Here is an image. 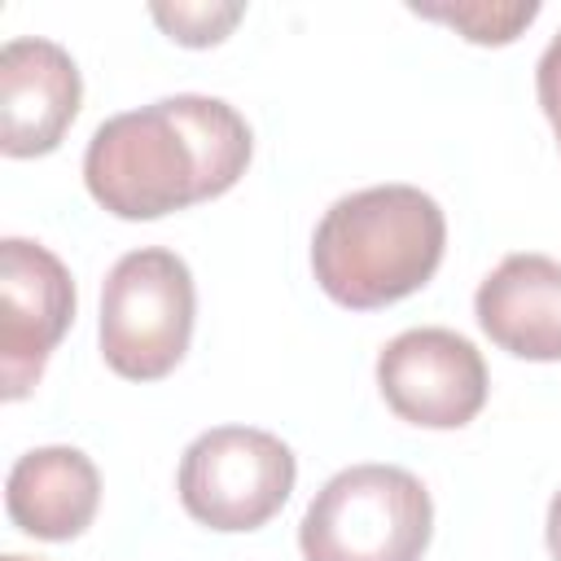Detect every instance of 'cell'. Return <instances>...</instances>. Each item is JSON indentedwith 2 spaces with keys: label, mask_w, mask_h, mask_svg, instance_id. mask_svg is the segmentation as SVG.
Returning a JSON list of instances; mask_svg holds the SVG:
<instances>
[{
  "label": "cell",
  "mask_w": 561,
  "mask_h": 561,
  "mask_svg": "<svg viewBox=\"0 0 561 561\" xmlns=\"http://www.w3.org/2000/svg\"><path fill=\"white\" fill-rule=\"evenodd\" d=\"M75 320L66 263L26 237L0 241V394L22 399Z\"/></svg>",
  "instance_id": "52a82bcc"
},
{
  "label": "cell",
  "mask_w": 561,
  "mask_h": 561,
  "mask_svg": "<svg viewBox=\"0 0 561 561\" xmlns=\"http://www.w3.org/2000/svg\"><path fill=\"white\" fill-rule=\"evenodd\" d=\"M535 92H539V105H543V114H548V123L557 131V149H561V31L552 35V44L539 57Z\"/></svg>",
  "instance_id": "4fadbf2b"
},
{
  "label": "cell",
  "mask_w": 561,
  "mask_h": 561,
  "mask_svg": "<svg viewBox=\"0 0 561 561\" xmlns=\"http://www.w3.org/2000/svg\"><path fill=\"white\" fill-rule=\"evenodd\" d=\"M548 552H552V561H561V491L548 504Z\"/></svg>",
  "instance_id": "5bb4252c"
},
{
  "label": "cell",
  "mask_w": 561,
  "mask_h": 561,
  "mask_svg": "<svg viewBox=\"0 0 561 561\" xmlns=\"http://www.w3.org/2000/svg\"><path fill=\"white\" fill-rule=\"evenodd\" d=\"M83 101L75 57L39 35L0 48V149L9 158H39L61 145Z\"/></svg>",
  "instance_id": "ba28073f"
},
{
  "label": "cell",
  "mask_w": 561,
  "mask_h": 561,
  "mask_svg": "<svg viewBox=\"0 0 561 561\" xmlns=\"http://www.w3.org/2000/svg\"><path fill=\"white\" fill-rule=\"evenodd\" d=\"M412 13L447 22L473 44H508V39H517L522 26L535 22L539 4L535 0H526V4H412Z\"/></svg>",
  "instance_id": "8fae6325"
},
{
  "label": "cell",
  "mask_w": 561,
  "mask_h": 561,
  "mask_svg": "<svg viewBox=\"0 0 561 561\" xmlns=\"http://www.w3.org/2000/svg\"><path fill=\"white\" fill-rule=\"evenodd\" d=\"M197 294L188 263L162 245L123 254L101 289V355L127 381L167 377L193 337Z\"/></svg>",
  "instance_id": "277c9868"
},
{
  "label": "cell",
  "mask_w": 561,
  "mask_h": 561,
  "mask_svg": "<svg viewBox=\"0 0 561 561\" xmlns=\"http://www.w3.org/2000/svg\"><path fill=\"white\" fill-rule=\"evenodd\" d=\"M434 504L416 473L399 465H351L333 473L302 513L307 561H421Z\"/></svg>",
  "instance_id": "3957f363"
},
{
  "label": "cell",
  "mask_w": 561,
  "mask_h": 561,
  "mask_svg": "<svg viewBox=\"0 0 561 561\" xmlns=\"http://www.w3.org/2000/svg\"><path fill=\"white\" fill-rule=\"evenodd\" d=\"M482 333L535 364L561 359V263L548 254H508L473 294Z\"/></svg>",
  "instance_id": "9c48e42d"
},
{
  "label": "cell",
  "mask_w": 561,
  "mask_h": 561,
  "mask_svg": "<svg viewBox=\"0 0 561 561\" xmlns=\"http://www.w3.org/2000/svg\"><path fill=\"white\" fill-rule=\"evenodd\" d=\"M386 408L421 430H460L486 403L482 351L451 329H408L377 355Z\"/></svg>",
  "instance_id": "8992f818"
},
{
  "label": "cell",
  "mask_w": 561,
  "mask_h": 561,
  "mask_svg": "<svg viewBox=\"0 0 561 561\" xmlns=\"http://www.w3.org/2000/svg\"><path fill=\"white\" fill-rule=\"evenodd\" d=\"M250 123L219 96H162L105 118L83 153V184L118 219H158L228 193L250 167Z\"/></svg>",
  "instance_id": "6da1fadb"
},
{
  "label": "cell",
  "mask_w": 561,
  "mask_h": 561,
  "mask_svg": "<svg viewBox=\"0 0 561 561\" xmlns=\"http://www.w3.org/2000/svg\"><path fill=\"white\" fill-rule=\"evenodd\" d=\"M4 561H39V557H22V552H9Z\"/></svg>",
  "instance_id": "9a60e30c"
},
{
  "label": "cell",
  "mask_w": 561,
  "mask_h": 561,
  "mask_svg": "<svg viewBox=\"0 0 561 561\" xmlns=\"http://www.w3.org/2000/svg\"><path fill=\"white\" fill-rule=\"evenodd\" d=\"M153 18L162 22V31L171 39H180L188 48H206L232 31V22L241 18V4H175V9L158 4Z\"/></svg>",
  "instance_id": "7c38bea8"
},
{
  "label": "cell",
  "mask_w": 561,
  "mask_h": 561,
  "mask_svg": "<svg viewBox=\"0 0 561 561\" xmlns=\"http://www.w3.org/2000/svg\"><path fill=\"white\" fill-rule=\"evenodd\" d=\"M298 478L294 451L254 425H215L197 434L175 473L180 504L210 530H259L280 513Z\"/></svg>",
  "instance_id": "5b68a950"
},
{
  "label": "cell",
  "mask_w": 561,
  "mask_h": 561,
  "mask_svg": "<svg viewBox=\"0 0 561 561\" xmlns=\"http://www.w3.org/2000/svg\"><path fill=\"white\" fill-rule=\"evenodd\" d=\"M101 504V473L79 447H35L18 456L4 482L9 522L35 539L61 543L92 526Z\"/></svg>",
  "instance_id": "30bf717a"
},
{
  "label": "cell",
  "mask_w": 561,
  "mask_h": 561,
  "mask_svg": "<svg viewBox=\"0 0 561 561\" xmlns=\"http://www.w3.org/2000/svg\"><path fill=\"white\" fill-rule=\"evenodd\" d=\"M443 245L447 219L430 193L377 184L324 210L311 237V272L333 302L377 311L416 294L438 272Z\"/></svg>",
  "instance_id": "7a4b0ae2"
}]
</instances>
